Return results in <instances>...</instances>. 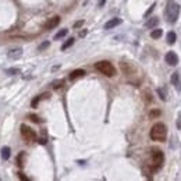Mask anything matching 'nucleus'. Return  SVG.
Masks as SVG:
<instances>
[{"label":"nucleus","mask_w":181,"mask_h":181,"mask_svg":"<svg viewBox=\"0 0 181 181\" xmlns=\"http://www.w3.org/2000/svg\"><path fill=\"white\" fill-rule=\"evenodd\" d=\"M178 16H180V4L174 1V0H167V6H166V18L170 24H174V22L178 20Z\"/></svg>","instance_id":"f257e3e1"},{"label":"nucleus","mask_w":181,"mask_h":181,"mask_svg":"<svg viewBox=\"0 0 181 181\" xmlns=\"http://www.w3.org/2000/svg\"><path fill=\"white\" fill-rule=\"evenodd\" d=\"M150 138L153 141H157V142H163L167 137V127H166L163 123H156L152 130H150Z\"/></svg>","instance_id":"f03ea898"},{"label":"nucleus","mask_w":181,"mask_h":181,"mask_svg":"<svg viewBox=\"0 0 181 181\" xmlns=\"http://www.w3.org/2000/svg\"><path fill=\"white\" fill-rule=\"evenodd\" d=\"M95 68L100 73V74L106 75V77H113V75H116V68H114V66H113L110 61H106V60H103V61H98L95 64Z\"/></svg>","instance_id":"7ed1b4c3"},{"label":"nucleus","mask_w":181,"mask_h":181,"mask_svg":"<svg viewBox=\"0 0 181 181\" xmlns=\"http://www.w3.org/2000/svg\"><path fill=\"white\" fill-rule=\"evenodd\" d=\"M163 162H165V155L163 152H160V150H153L152 152V171H157L162 167L163 165Z\"/></svg>","instance_id":"20e7f679"},{"label":"nucleus","mask_w":181,"mask_h":181,"mask_svg":"<svg viewBox=\"0 0 181 181\" xmlns=\"http://www.w3.org/2000/svg\"><path fill=\"white\" fill-rule=\"evenodd\" d=\"M21 135L22 138L25 139V141H28V142H32V141H36V133L32 130V128H29L28 125H25V124H22L21 125Z\"/></svg>","instance_id":"39448f33"},{"label":"nucleus","mask_w":181,"mask_h":181,"mask_svg":"<svg viewBox=\"0 0 181 181\" xmlns=\"http://www.w3.org/2000/svg\"><path fill=\"white\" fill-rule=\"evenodd\" d=\"M165 60H166V63L169 64V66H171V67H174V66L178 64V56L174 52H167Z\"/></svg>","instance_id":"423d86ee"},{"label":"nucleus","mask_w":181,"mask_h":181,"mask_svg":"<svg viewBox=\"0 0 181 181\" xmlns=\"http://www.w3.org/2000/svg\"><path fill=\"white\" fill-rule=\"evenodd\" d=\"M59 22H60L59 16L53 17V18H49L48 21H46V24H45V29H53V28H56L59 25Z\"/></svg>","instance_id":"0eeeda50"},{"label":"nucleus","mask_w":181,"mask_h":181,"mask_svg":"<svg viewBox=\"0 0 181 181\" xmlns=\"http://www.w3.org/2000/svg\"><path fill=\"white\" fill-rule=\"evenodd\" d=\"M7 56H9V59H11V60H17V59H20V57L22 56V49H21V48L11 49L10 52L7 53Z\"/></svg>","instance_id":"6e6552de"},{"label":"nucleus","mask_w":181,"mask_h":181,"mask_svg":"<svg viewBox=\"0 0 181 181\" xmlns=\"http://www.w3.org/2000/svg\"><path fill=\"white\" fill-rule=\"evenodd\" d=\"M121 20L120 18H112V20H109V21L105 24V29H112V28L117 27V25H120L121 24Z\"/></svg>","instance_id":"1a4fd4ad"},{"label":"nucleus","mask_w":181,"mask_h":181,"mask_svg":"<svg viewBox=\"0 0 181 181\" xmlns=\"http://www.w3.org/2000/svg\"><path fill=\"white\" fill-rule=\"evenodd\" d=\"M86 73H85V70H82V68H77V70H74L71 74H70V80L71 81H74V80H77V78H81V77H84Z\"/></svg>","instance_id":"9d476101"},{"label":"nucleus","mask_w":181,"mask_h":181,"mask_svg":"<svg viewBox=\"0 0 181 181\" xmlns=\"http://www.w3.org/2000/svg\"><path fill=\"white\" fill-rule=\"evenodd\" d=\"M176 39H177V35H176V32H169L167 33V36H166V41H167V43L169 45H174L176 43Z\"/></svg>","instance_id":"9b49d317"},{"label":"nucleus","mask_w":181,"mask_h":181,"mask_svg":"<svg viewBox=\"0 0 181 181\" xmlns=\"http://www.w3.org/2000/svg\"><path fill=\"white\" fill-rule=\"evenodd\" d=\"M171 84L173 85H176L178 89H181V84H180V74L178 73H174V74L171 75Z\"/></svg>","instance_id":"f8f14e48"},{"label":"nucleus","mask_w":181,"mask_h":181,"mask_svg":"<svg viewBox=\"0 0 181 181\" xmlns=\"http://www.w3.org/2000/svg\"><path fill=\"white\" fill-rule=\"evenodd\" d=\"M162 35H163V29H159V28H155V29H152V32H150V38H152V39H159Z\"/></svg>","instance_id":"ddd939ff"},{"label":"nucleus","mask_w":181,"mask_h":181,"mask_svg":"<svg viewBox=\"0 0 181 181\" xmlns=\"http://www.w3.org/2000/svg\"><path fill=\"white\" fill-rule=\"evenodd\" d=\"M10 155H11V149L9 148V146H3V148H1V157H3L4 160L9 159Z\"/></svg>","instance_id":"4468645a"},{"label":"nucleus","mask_w":181,"mask_h":181,"mask_svg":"<svg viewBox=\"0 0 181 181\" xmlns=\"http://www.w3.org/2000/svg\"><path fill=\"white\" fill-rule=\"evenodd\" d=\"M157 24H159V18L153 17V18H150L149 21L145 24V27H146V28H155L156 25H157Z\"/></svg>","instance_id":"2eb2a0df"},{"label":"nucleus","mask_w":181,"mask_h":181,"mask_svg":"<svg viewBox=\"0 0 181 181\" xmlns=\"http://www.w3.org/2000/svg\"><path fill=\"white\" fill-rule=\"evenodd\" d=\"M67 33H68V29H61V31H59L56 35H54L53 39H54V41H59V39H61V38L66 36Z\"/></svg>","instance_id":"dca6fc26"},{"label":"nucleus","mask_w":181,"mask_h":181,"mask_svg":"<svg viewBox=\"0 0 181 181\" xmlns=\"http://www.w3.org/2000/svg\"><path fill=\"white\" fill-rule=\"evenodd\" d=\"M73 45H74V38H70V39H67V42L61 46V50H67V49H68L70 46H73Z\"/></svg>","instance_id":"f3484780"},{"label":"nucleus","mask_w":181,"mask_h":181,"mask_svg":"<svg viewBox=\"0 0 181 181\" xmlns=\"http://www.w3.org/2000/svg\"><path fill=\"white\" fill-rule=\"evenodd\" d=\"M52 85H53L54 89H59V88H61V86L64 85V80H56L52 82Z\"/></svg>","instance_id":"a211bd4d"},{"label":"nucleus","mask_w":181,"mask_h":181,"mask_svg":"<svg viewBox=\"0 0 181 181\" xmlns=\"http://www.w3.org/2000/svg\"><path fill=\"white\" fill-rule=\"evenodd\" d=\"M6 74H9V75L20 74V70H18V68H7V70H6Z\"/></svg>","instance_id":"6ab92c4d"},{"label":"nucleus","mask_w":181,"mask_h":181,"mask_svg":"<svg viewBox=\"0 0 181 181\" xmlns=\"http://www.w3.org/2000/svg\"><path fill=\"white\" fill-rule=\"evenodd\" d=\"M22 159H24V152H21V153L17 156V165L20 166V167H22V166H24V163H22Z\"/></svg>","instance_id":"aec40b11"},{"label":"nucleus","mask_w":181,"mask_h":181,"mask_svg":"<svg viewBox=\"0 0 181 181\" xmlns=\"http://www.w3.org/2000/svg\"><path fill=\"white\" fill-rule=\"evenodd\" d=\"M157 95H159V98L162 99V100H166V99H167V98H166V92L162 89V88H159V89H157Z\"/></svg>","instance_id":"412c9836"},{"label":"nucleus","mask_w":181,"mask_h":181,"mask_svg":"<svg viewBox=\"0 0 181 181\" xmlns=\"http://www.w3.org/2000/svg\"><path fill=\"white\" fill-rule=\"evenodd\" d=\"M49 45H50V42H49V41H46V42H43L42 45H39L38 50H39V52H42V50H45L46 48H49Z\"/></svg>","instance_id":"4be33fe9"},{"label":"nucleus","mask_w":181,"mask_h":181,"mask_svg":"<svg viewBox=\"0 0 181 181\" xmlns=\"http://www.w3.org/2000/svg\"><path fill=\"white\" fill-rule=\"evenodd\" d=\"M41 99H43V96H42V95H41V96H38V98H35V99L32 100L31 106H32V107H36V105L39 103V100H41Z\"/></svg>","instance_id":"5701e85b"},{"label":"nucleus","mask_w":181,"mask_h":181,"mask_svg":"<svg viewBox=\"0 0 181 181\" xmlns=\"http://www.w3.org/2000/svg\"><path fill=\"white\" fill-rule=\"evenodd\" d=\"M29 118H31V121H33V123H41V120H39V117H38L36 114H29Z\"/></svg>","instance_id":"b1692460"},{"label":"nucleus","mask_w":181,"mask_h":181,"mask_svg":"<svg viewBox=\"0 0 181 181\" xmlns=\"http://www.w3.org/2000/svg\"><path fill=\"white\" fill-rule=\"evenodd\" d=\"M149 116L152 118H153V117H159V116H160V110H152V112L149 113Z\"/></svg>","instance_id":"393cba45"},{"label":"nucleus","mask_w":181,"mask_h":181,"mask_svg":"<svg viewBox=\"0 0 181 181\" xmlns=\"http://www.w3.org/2000/svg\"><path fill=\"white\" fill-rule=\"evenodd\" d=\"M155 7H156V3H153V4L150 6V7H149V10H148V11H146V13H145V17H149V14H150V13H152V11L155 10Z\"/></svg>","instance_id":"a878e982"},{"label":"nucleus","mask_w":181,"mask_h":181,"mask_svg":"<svg viewBox=\"0 0 181 181\" xmlns=\"http://www.w3.org/2000/svg\"><path fill=\"white\" fill-rule=\"evenodd\" d=\"M84 25V20H81V21H77L74 24V28H80V27H82Z\"/></svg>","instance_id":"bb28decb"},{"label":"nucleus","mask_w":181,"mask_h":181,"mask_svg":"<svg viewBox=\"0 0 181 181\" xmlns=\"http://www.w3.org/2000/svg\"><path fill=\"white\" fill-rule=\"evenodd\" d=\"M18 177H20V178H21L22 181H28V177L25 176L24 173H18Z\"/></svg>","instance_id":"cd10ccee"},{"label":"nucleus","mask_w":181,"mask_h":181,"mask_svg":"<svg viewBox=\"0 0 181 181\" xmlns=\"http://www.w3.org/2000/svg\"><path fill=\"white\" fill-rule=\"evenodd\" d=\"M106 3V0H99V3H98V7H103Z\"/></svg>","instance_id":"c85d7f7f"},{"label":"nucleus","mask_w":181,"mask_h":181,"mask_svg":"<svg viewBox=\"0 0 181 181\" xmlns=\"http://www.w3.org/2000/svg\"><path fill=\"white\" fill-rule=\"evenodd\" d=\"M177 127H178V130H181V114L178 116V121H177Z\"/></svg>","instance_id":"c756f323"},{"label":"nucleus","mask_w":181,"mask_h":181,"mask_svg":"<svg viewBox=\"0 0 181 181\" xmlns=\"http://www.w3.org/2000/svg\"><path fill=\"white\" fill-rule=\"evenodd\" d=\"M38 142H39V144H42V145H45V144H46V138H41V139H38Z\"/></svg>","instance_id":"7c9ffc66"},{"label":"nucleus","mask_w":181,"mask_h":181,"mask_svg":"<svg viewBox=\"0 0 181 181\" xmlns=\"http://www.w3.org/2000/svg\"><path fill=\"white\" fill-rule=\"evenodd\" d=\"M86 33H88V31H86V29H84V31H81V32H80V36H81V38L85 36Z\"/></svg>","instance_id":"2f4dec72"}]
</instances>
